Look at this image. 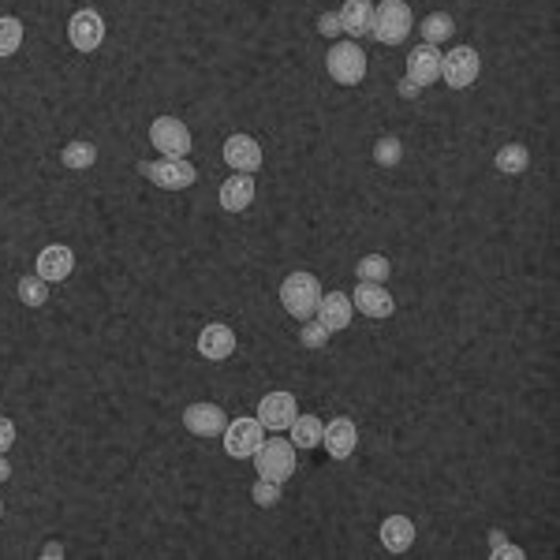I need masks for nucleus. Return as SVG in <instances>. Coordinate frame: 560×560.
Instances as JSON below:
<instances>
[{
	"instance_id": "35",
	"label": "nucleus",
	"mask_w": 560,
	"mask_h": 560,
	"mask_svg": "<svg viewBox=\"0 0 560 560\" xmlns=\"http://www.w3.org/2000/svg\"><path fill=\"white\" fill-rule=\"evenodd\" d=\"M396 90H400V98H404V101H415V98L422 94V86H419V83H411L407 75L400 79V86H396Z\"/></svg>"
},
{
	"instance_id": "30",
	"label": "nucleus",
	"mask_w": 560,
	"mask_h": 560,
	"mask_svg": "<svg viewBox=\"0 0 560 560\" xmlns=\"http://www.w3.org/2000/svg\"><path fill=\"white\" fill-rule=\"evenodd\" d=\"M280 497H284V482H273V478H258L251 486V501L258 508H277Z\"/></svg>"
},
{
	"instance_id": "10",
	"label": "nucleus",
	"mask_w": 560,
	"mask_h": 560,
	"mask_svg": "<svg viewBox=\"0 0 560 560\" xmlns=\"http://www.w3.org/2000/svg\"><path fill=\"white\" fill-rule=\"evenodd\" d=\"M68 42L79 49V53H98L101 42H105V19L94 8H79L71 15L68 23Z\"/></svg>"
},
{
	"instance_id": "4",
	"label": "nucleus",
	"mask_w": 560,
	"mask_h": 560,
	"mask_svg": "<svg viewBox=\"0 0 560 560\" xmlns=\"http://www.w3.org/2000/svg\"><path fill=\"white\" fill-rule=\"evenodd\" d=\"M325 68H329V79L340 86H359L366 79V53L363 45L348 38V42H333L329 45V56H325Z\"/></svg>"
},
{
	"instance_id": "6",
	"label": "nucleus",
	"mask_w": 560,
	"mask_h": 560,
	"mask_svg": "<svg viewBox=\"0 0 560 560\" xmlns=\"http://www.w3.org/2000/svg\"><path fill=\"white\" fill-rule=\"evenodd\" d=\"M478 71H482V56L471 45H456L441 53V79L448 83V90H467L478 83Z\"/></svg>"
},
{
	"instance_id": "25",
	"label": "nucleus",
	"mask_w": 560,
	"mask_h": 560,
	"mask_svg": "<svg viewBox=\"0 0 560 560\" xmlns=\"http://www.w3.org/2000/svg\"><path fill=\"white\" fill-rule=\"evenodd\" d=\"M15 295H19V303L30 310H38L49 303V280H42L38 273H27V277H19L15 284Z\"/></svg>"
},
{
	"instance_id": "24",
	"label": "nucleus",
	"mask_w": 560,
	"mask_h": 560,
	"mask_svg": "<svg viewBox=\"0 0 560 560\" xmlns=\"http://www.w3.org/2000/svg\"><path fill=\"white\" fill-rule=\"evenodd\" d=\"M98 161V146L86 139H71L64 150H60V165L71 168V172H83V168H94Z\"/></svg>"
},
{
	"instance_id": "2",
	"label": "nucleus",
	"mask_w": 560,
	"mask_h": 560,
	"mask_svg": "<svg viewBox=\"0 0 560 560\" xmlns=\"http://www.w3.org/2000/svg\"><path fill=\"white\" fill-rule=\"evenodd\" d=\"M254 471L258 478H273V482H288L295 475V467H299V452L288 437H269L262 445L254 448Z\"/></svg>"
},
{
	"instance_id": "9",
	"label": "nucleus",
	"mask_w": 560,
	"mask_h": 560,
	"mask_svg": "<svg viewBox=\"0 0 560 560\" xmlns=\"http://www.w3.org/2000/svg\"><path fill=\"white\" fill-rule=\"evenodd\" d=\"M183 430L195 437H221L224 426H228V415H224L221 404H210V400H198V404L183 407Z\"/></svg>"
},
{
	"instance_id": "11",
	"label": "nucleus",
	"mask_w": 560,
	"mask_h": 560,
	"mask_svg": "<svg viewBox=\"0 0 560 560\" xmlns=\"http://www.w3.org/2000/svg\"><path fill=\"white\" fill-rule=\"evenodd\" d=\"M295 415H299L295 396L292 392L277 389V392H266V396H262V404H258V415H254V419L262 422L266 430H273V434H284V430L292 426Z\"/></svg>"
},
{
	"instance_id": "29",
	"label": "nucleus",
	"mask_w": 560,
	"mask_h": 560,
	"mask_svg": "<svg viewBox=\"0 0 560 560\" xmlns=\"http://www.w3.org/2000/svg\"><path fill=\"white\" fill-rule=\"evenodd\" d=\"M374 161H378L381 168H396L404 161V142L396 139V135H381V139L374 142Z\"/></svg>"
},
{
	"instance_id": "32",
	"label": "nucleus",
	"mask_w": 560,
	"mask_h": 560,
	"mask_svg": "<svg viewBox=\"0 0 560 560\" xmlns=\"http://www.w3.org/2000/svg\"><path fill=\"white\" fill-rule=\"evenodd\" d=\"M318 34H322V38H340V34H344V30H340V15L336 12L318 15Z\"/></svg>"
},
{
	"instance_id": "38",
	"label": "nucleus",
	"mask_w": 560,
	"mask_h": 560,
	"mask_svg": "<svg viewBox=\"0 0 560 560\" xmlns=\"http://www.w3.org/2000/svg\"><path fill=\"white\" fill-rule=\"evenodd\" d=\"M501 542H504V531H497V527H493V531H490V546H501Z\"/></svg>"
},
{
	"instance_id": "1",
	"label": "nucleus",
	"mask_w": 560,
	"mask_h": 560,
	"mask_svg": "<svg viewBox=\"0 0 560 560\" xmlns=\"http://www.w3.org/2000/svg\"><path fill=\"white\" fill-rule=\"evenodd\" d=\"M318 299H322V284H318V277L307 273V269H295V273H288L284 284H280V307H284V314H292L295 322L314 318Z\"/></svg>"
},
{
	"instance_id": "8",
	"label": "nucleus",
	"mask_w": 560,
	"mask_h": 560,
	"mask_svg": "<svg viewBox=\"0 0 560 560\" xmlns=\"http://www.w3.org/2000/svg\"><path fill=\"white\" fill-rule=\"evenodd\" d=\"M150 142L165 157H187L191 154V127L180 116H157L150 124Z\"/></svg>"
},
{
	"instance_id": "13",
	"label": "nucleus",
	"mask_w": 560,
	"mask_h": 560,
	"mask_svg": "<svg viewBox=\"0 0 560 560\" xmlns=\"http://www.w3.org/2000/svg\"><path fill=\"white\" fill-rule=\"evenodd\" d=\"M71 269H75V251H71L68 243H49L34 258V273L49 280V284H64L71 277Z\"/></svg>"
},
{
	"instance_id": "39",
	"label": "nucleus",
	"mask_w": 560,
	"mask_h": 560,
	"mask_svg": "<svg viewBox=\"0 0 560 560\" xmlns=\"http://www.w3.org/2000/svg\"><path fill=\"white\" fill-rule=\"evenodd\" d=\"M0 516H4V501H0Z\"/></svg>"
},
{
	"instance_id": "36",
	"label": "nucleus",
	"mask_w": 560,
	"mask_h": 560,
	"mask_svg": "<svg viewBox=\"0 0 560 560\" xmlns=\"http://www.w3.org/2000/svg\"><path fill=\"white\" fill-rule=\"evenodd\" d=\"M64 553H68V549H64V542H49V546L42 549L45 560H56V557H64Z\"/></svg>"
},
{
	"instance_id": "28",
	"label": "nucleus",
	"mask_w": 560,
	"mask_h": 560,
	"mask_svg": "<svg viewBox=\"0 0 560 560\" xmlns=\"http://www.w3.org/2000/svg\"><path fill=\"white\" fill-rule=\"evenodd\" d=\"M19 45H23V23L15 15H0V60L19 53Z\"/></svg>"
},
{
	"instance_id": "15",
	"label": "nucleus",
	"mask_w": 560,
	"mask_h": 560,
	"mask_svg": "<svg viewBox=\"0 0 560 560\" xmlns=\"http://www.w3.org/2000/svg\"><path fill=\"white\" fill-rule=\"evenodd\" d=\"M221 157L232 172H258L262 161H266V157H262V146H258L251 135H228L221 146Z\"/></svg>"
},
{
	"instance_id": "7",
	"label": "nucleus",
	"mask_w": 560,
	"mask_h": 560,
	"mask_svg": "<svg viewBox=\"0 0 560 560\" xmlns=\"http://www.w3.org/2000/svg\"><path fill=\"white\" fill-rule=\"evenodd\" d=\"M221 437H224V452L232 460H251L254 448L266 441V426L258 419H228Z\"/></svg>"
},
{
	"instance_id": "17",
	"label": "nucleus",
	"mask_w": 560,
	"mask_h": 560,
	"mask_svg": "<svg viewBox=\"0 0 560 560\" xmlns=\"http://www.w3.org/2000/svg\"><path fill=\"white\" fill-rule=\"evenodd\" d=\"M351 314H355V307H351V295L348 292H322V299H318V307H314V318L329 329V333H340V329H348L351 325Z\"/></svg>"
},
{
	"instance_id": "33",
	"label": "nucleus",
	"mask_w": 560,
	"mask_h": 560,
	"mask_svg": "<svg viewBox=\"0 0 560 560\" xmlns=\"http://www.w3.org/2000/svg\"><path fill=\"white\" fill-rule=\"evenodd\" d=\"M15 437H19L15 422L8 419V415H0V452H8V448L15 445Z\"/></svg>"
},
{
	"instance_id": "20",
	"label": "nucleus",
	"mask_w": 560,
	"mask_h": 560,
	"mask_svg": "<svg viewBox=\"0 0 560 560\" xmlns=\"http://www.w3.org/2000/svg\"><path fill=\"white\" fill-rule=\"evenodd\" d=\"M336 15H340V30L348 38H370V27H374V4L370 0H344Z\"/></svg>"
},
{
	"instance_id": "14",
	"label": "nucleus",
	"mask_w": 560,
	"mask_h": 560,
	"mask_svg": "<svg viewBox=\"0 0 560 560\" xmlns=\"http://www.w3.org/2000/svg\"><path fill=\"white\" fill-rule=\"evenodd\" d=\"M351 307L366 314V318H392V310H396V299L389 295L385 284H370V280H359L355 284V292H351Z\"/></svg>"
},
{
	"instance_id": "5",
	"label": "nucleus",
	"mask_w": 560,
	"mask_h": 560,
	"mask_svg": "<svg viewBox=\"0 0 560 560\" xmlns=\"http://www.w3.org/2000/svg\"><path fill=\"white\" fill-rule=\"evenodd\" d=\"M139 172L161 191H187L198 183V168L187 157H161V161H139Z\"/></svg>"
},
{
	"instance_id": "21",
	"label": "nucleus",
	"mask_w": 560,
	"mask_h": 560,
	"mask_svg": "<svg viewBox=\"0 0 560 560\" xmlns=\"http://www.w3.org/2000/svg\"><path fill=\"white\" fill-rule=\"evenodd\" d=\"M381 546L389 549V553H407V549L415 546V523L407 516H389L381 523Z\"/></svg>"
},
{
	"instance_id": "22",
	"label": "nucleus",
	"mask_w": 560,
	"mask_h": 560,
	"mask_svg": "<svg viewBox=\"0 0 560 560\" xmlns=\"http://www.w3.org/2000/svg\"><path fill=\"white\" fill-rule=\"evenodd\" d=\"M322 426L325 422L318 419V415H295L292 426H288V441H292L295 448H318L322 445Z\"/></svg>"
},
{
	"instance_id": "16",
	"label": "nucleus",
	"mask_w": 560,
	"mask_h": 560,
	"mask_svg": "<svg viewBox=\"0 0 560 560\" xmlns=\"http://www.w3.org/2000/svg\"><path fill=\"white\" fill-rule=\"evenodd\" d=\"M236 351V329H228L224 322H210L198 333V355L210 363H224Z\"/></svg>"
},
{
	"instance_id": "31",
	"label": "nucleus",
	"mask_w": 560,
	"mask_h": 560,
	"mask_svg": "<svg viewBox=\"0 0 560 560\" xmlns=\"http://www.w3.org/2000/svg\"><path fill=\"white\" fill-rule=\"evenodd\" d=\"M329 329H325L318 318H303V325H299V344L303 348H310V351H318V348H325L329 344Z\"/></svg>"
},
{
	"instance_id": "27",
	"label": "nucleus",
	"mask_w": 560,
	"mask_h": 560,
	"mask_svg": "<svg viewBox=\"0 0 560 560\" xmlns=\"http://www.w3.org/2000/svg\"><path fill=\"white\" fill-rule=\"evenodd\" d=\"M389 273H392V262L385 254H363L359 266H355V277L370 280V284H389Z\"/></svg>"
},
{
	"instance_id": "23",
	"label": "nucleus",
	"mask_w": 560,
	"mask_h": 560,
	"mask_svg": "<svg viewBox=\"0 0 560 560\" xmlns=\"http://www.w3.org/2000/svg\"><path fill=\"white\" fill-rule=\"evenodd\" d=\"M419 34H422V45H445L456 34V19L448 12H430L419 23Z\"/></svg>"
},
{
	"instance_id": "34",
	"label": "nucleus",
	"mask_w": 560,
	"mask_h": 560,
	"mask_svg": "<svg viewBox=\"0 0 560 560\" xmlns=\"http://www.w3.org/2000/svg\"><path fill=\"white\" fill-rule=\"evenodd\" d=\"M490 557H493V560H523V557H527V553H523V549H519V546H512V542L504 538L501 546H493V549H490Z\"/></svg>"
},
{
	"instance_id": "37",
	"label": "nucleus",
	"mask_w": 560,
	"mask_h": 560,
	"mask_svg": "<svg viewBox=\"0 0 560 560\" xmlns=\"http://www.w3.org/2000/svg\"><path fill=\"white\" fill-rule=\"evenodd\" d=\"M12 478V463H8V456L0 452V482H8Z\"/></svg>"
},
{
	"instance_id": "18",
	"label": "nucleus",
	"mask_w": 560,
	"mask_h": 560,
	"mask_svg": "<svg viewBox=\"0 0 560 560\" xmlns=\"http://www.w3.org/2000/svg\"><path fill=\"white\" fill-rule=\"evenodd\" d=\"M407 79L419 83L422 90L441 79V53H437V45H419V49L407 53Z\"/></svg>"
},
{
	"instance_id": "12",
	"label": "nucleus",
	"mask_w": 560,
	"mask_h": 560,
	"mask_svg": "<svg viewBox=\"0 0 560 560\" xmlns=\"http://www.w3.org/2000/svg\"><path fill=\"white\" fill-rule=\"evenodd\" d=\"M322 448L333 460H348L351 452L359 448V426L348 415H336L322 426Z\"/></svg>"
},
{
	"instance_id": "3",
	"label": "nucleus",
	"mask_w": 560,
	"mask_h": 560,
	"mask_svg": "<svg viewBox=\"0 0 560 560\" xmlns=\"http://www.w3.org/2000/svg\"><path fill=\"white\" fill-rule=\"evenodd\" d=\"M415 27V15L407 8L404 0H381L374 4V27H370V38L381 45H400L407 42V34Z\"/></svg>"
},
{
	"instance_id": "19",
	"label": "nucleus",
	"mask_w": 560,
	"mask_h": 560,
	"mask_svg": "<svg viewBox=\"0 0 560 560\" xmlns=\"http://www.w3.org/2000/svg\"><path fill=\"white\" fill-rule=\"evenodd\" d=\"M254 195H258V187H254L251 172H232V176L221 183V195L217 198H221V210L243 213V210H251Z\"/></svg>"
},
{
	"instance_id": "26",
	"label": "nucleus",
	"mask_w": 560,
	"mask_h": 560,
	"mask_svg": "<svg viewBox=\"0 0 560 560\" xmlns=\"http://www.w3.org/2000/svg\"><path fill=\"white\" fill-rule=\"evenodd\" d=\"M527 165H531V150L523 142H508L497 150V168L504 176H519V172H527Z\"/></svg>"
}]
</instances>
